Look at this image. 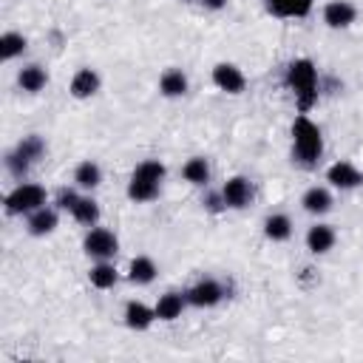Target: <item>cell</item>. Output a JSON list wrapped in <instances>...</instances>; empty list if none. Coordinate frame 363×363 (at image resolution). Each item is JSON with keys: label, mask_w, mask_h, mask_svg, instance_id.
Returning <instances> with one entry per match:
<instances>
[{"label": "cell", "mask_w": 363, "mask_h": 363, "mask_svg": "<svg viewBox=\"0 0 363 363\" xmlns=\"http://www.w3.org/2000/svg\"><path fill=\"white\" fill-rule=\"evenodd\" d=\"M292 153L303 167H312L323 153L320 128L309 116H298L295 125H292Z\"/></svg>", "instance_id": "1"}, {"label": "cell", "mask_w": 363, "mask_h": 363, "mask_svg": "<svg viewBox=\"0 0 363 363\" xmlns=\"http://www.w3.org/2000/svg\"><path fill=\"white\" fill-rule=\"evenodd\" d=\"M286 85L295 91L298 108L309 111L318 102V71H315L312 60H295L286 68Z\"/></svg>", "instance_id": "2"}, {"label": "cell", "mask_w": 363, "mask_h": 363, "mask_svg": "<svg viewBox=\"0 0 363 363\" xmlns=\"http://www.w3.org/2000/svg\"><path fill=\"white\" fill-rule=\"evenodd\" d=\"M162 179H164V164H162L159 159H145V162L133 170V176H130V182H128V196H130L133 201H150V199L159 196Z\"/></svg>", "instance_id": "3"}, {"label": "cell", "mask_w": 363, "mask_h": 363, "mask_svg": "<svg viewBox=\"0 0 363 363\" xmlns=\"http://www.w3.org/2000/svg\"><path fill=\"white\" fill-rule=\"evenodd\" d=\"M40 207H45V190L40 184H17L6 196V213H11V216L34 213Z\"/></svg>", "instance_id": "4"}, {"label": "cell", "mask_w": 363, "mask_h": 363, "mask_svg": "<svg viewBox=\"0 0 363 363\" xmlns=\"http://www.w3.org/2000/svg\"><path fill=\"white\" fill-rule=\"evenodd\" d=\"M82 247H85L88 255H94V258H99V261H108V258L116 255L119 241H116V235H113L111 230H105V227H94V230L85 235Z\"/></svg>", "instance_id": "5"}, {"label": "cell", "mask_w": 363, "mask_h": 363, "mask_svg": "<svg viewBox=\"0 0 363 363\" xmlns=\"http://www.w3.org/2000/svg\"><path fill=\"white\" fill-rule=\"evenodd\" d=\"M221 196H224V204H227V207L241 210V207H247L250 199H252V184H250V179H244V176H233V179L224 182Z\"/></svg>", "instance_id": "6"}, {"label": "cell", "mask_w": 363, "mask_h": 363, "mask_svg": "<svg viewBox=\"0 0 363 363\" xmlns=\"http://www.w3.org/2000/svg\"><path fill=\"white\" fill-rule=\"evenodd\" d=\"M184 298H187V303H193V306H213V303H218V301L224 298V289H221L218 281L204 278V281L193 284V286L184 292Z\"/></svg>", "instance_id": "7"}, {"label": "cell", "mask_w": 363, "mask_h": 363, "mask_svg": "<svg viewBox=\"0 0 363 363\" xmlns=\"http://www.w3.org/2000/svg\"><path fill=\"white\" fill-rule=\"evenodd\" d=\"M213 82H216L221 91H227V94H241L244 85H247L241 68H235L233 62H218V65L213 68Z\"/></svg>", "instance_id": "8"}, {"label": "cell", "mask_w": 363, "mask_h": 363, "mask_svg": "<svg viewBox=\"0 0 363 363\" xmlns=\"http://www.w3.org/2000/svg\"><path fill=\"white\" fill-rule=\"evenodd\" d=\"M354 6L349 3V0H329L326 3V9H323V20H326V26H332V28H346V26H352L354 23Z\"/></svg>", "instance_id": "9"}, {"label": "cell", "mask_w": 363, "mask_h": 363, "mask_svg": "<svg viewBox=\"0 0 363 363\" xmlns=\"http://www.w3.org/2000/svg\"><path fill=\"white\" fill-rule=\"evenodd\" d=\"M326 179H329L335 187H340V190H352V187H357V184L363 182L360 170H357L352 162H335V164L326 170Z\"/></svg>", "instance_id": "10"}, {"label": "cell", "mask_w": 363, "mask_h": 363, "mask_svg": "<svg viewBox=\"0 0 363 363\" xmlns=\"http://www.w3.org/2000/svg\"><path fill=\"white\" fill-rule=\"evenodd\" d=\"M332 244H335V230H332L329 224H315V227H309V233H306V247H309V252L323 255V252L332 250Z\"/></svg>", "instance_id": "11"}, {"label": "cell", "mask_w": 363, "mask_h": 363, "mask_svg": "<svg viewBox=\"0 0 363 363\" xmlns=\"http://www.w3.org/2000/svg\"><path fill=\"white\" fill-rule=\"evenodd\" d=\"M99 91V77H96V71L94 68H79L77 74H74V79H71V94L77 96V99H85V96H94Z\"/></svg>", "instance_id": "12"}, {"label": "cell", "mask_w": 363, "mask_h": 363, "mask_svg": "<svg viewBox=\"0 0 363 363\" xmlns=\"http://www.w3.org/2000/svg\"><path fill=\"white\" fill-rule=\"evenodd\" d=\"M309 9L312 0H267V11L275 17H303Z\"/></svg>", "instance_id": "13"}, {"label": "cell", "mask_w": 363, "mask_h": 363, "mask_svg": "<svg viewBox=\"0 0 363 363\" xmlns=\"http://www.w3.org/2000/svg\"><path fill=\"white\" fill-rule=\"evenodd\" d=\"M57 227V210L54 207H40L28 213V233L31 235H48Z\"/></svg>", "instance_id": "14"}, {"label": "cell", "mask_w": 363, "mask_h": 363, "mask_svg": "<svg viewBox=\"0 0 363 363\" xmlns=\"http://www.w3.org/2000/svg\"><path fill=\"white\" fill-rule=\"evenodd\" d=\"M153 318H156V309L145 306L142 301H130V303L125 306V323H128L130 329H147V326L153 323Z\"/></svg>", "instance_id": "15"}, {"label": "cell", "mask_w": 363, "mask_h": 363, "mask_svg": "<svg viewBox=\"0 0 363 363\" xmlns=\"http://www.w3.org/2000/svg\"><path fill=\"white\" fill-rule=\"evenodd\" d=\"M184 303H187V298H184L182 292H164V295L159 298V303H156V318H159V320H173V318L182 315Z\"/></svg>", "instance_id": "16"}, {"label": "cell", "mask_w": 363, "mask_h": 363, "mask_svg": "<svg viewBox=\"0 0 363 363\" xmlns=\"http://www.w3.org/2000/svg\"><path fill=\"white\" fill-rule=\"evenodd\" d=\"M17 82H20V88L23 91H28V94H37L45 82H48V74H45V68H40V65H26V68H20V74H17Z\"/></svg>", "instance_id": "17"}, {"label": "cell", "mask_w": 363, "mask_h": 363, "mask_svg": "<svg viewBox=\"0 0 363 363\" xmlns=\"http://www.w3.org/2000/svg\"><path fill=\"white\" fill-rule=\"evenodd\" d=\"M301 204H303V210H306V213L320 216V213H326V210L332 207V196H329V190H326V187H309V190L303 193Z\"/></svg>", "instance_id": "18"}, {"label": "cell", "mask_w": 363, "mask_h": 363, "mask_svg": "<svg viewBox=\"0 0 363 363\" xmlns=\"http://www.w3.org/2000/svg\"><path fill=\"white\" fill-rule=\"evenodd\" d=\"M264 235L269 241H286L292 235V221L284 216V213H272L267 221H264Z\"/></svg>", "instance_id": "19"}, {"label": "cell", "mask_w": 363, "mask_h": 363, "mask_svg": "<svg viewBox=\"0 0 363 363\" xmlns=\"http://www.w3.org/2000/svg\"><path fill=\"white\" fill-rule=\"evenodd\" d=\"M159 91H162L164 96H182V94L187 91V77H184L179 68H170V71L162 74V79H159Z\"/></svg>", "instance_id": "20"}, {"label": "cell", "mask_w": 363, "mask_h": 363, "mask_svg": "<svg viewBox=\"0 0 363 363\" xmlns=\"http://www.w3.org/2000/svg\"><path fill=\"white\" fill-rule=\"evenodd\" d=\"M74 182L79 184V187H85V190H94L99 182H102V170H99V164L96 162H79L77 164V170H74Z\"/></svg>", "instance_id": "21"}, {"label": "cell", "mask_w": 363, "mask_h": 363, "mask_svg": "<svg viewBox=\"0 0 363 363\" xmlns=\"http://www.w3.org/2000/svg\"><path fill=\"white\" fill-rule=\"evenodd\" d=\"M128 278H130L133 284H150V281L156 278V264H153L147 255H139V258L130 261V267H128Z\"/></svg>", "instance_id": "22"}, {"label": "cell", "mask_w": 363, "mask_h": 363, "mask_svg": "<svg viewBox=\"0 0 363 363\" xmlns=\"http://www.w3.org/2000/svg\"><path fill=\"white\" fill-rule=\"evenodd\" d=\"M182 176H184L190 184H207V179H210V164H207V159H201V156L187 159L184 167H182Z\"/></svg>", "instance_id": "23"}, {"label": "cell", "mask_w": 363, "mask_h": 363, "mask_svg": "<svg viewBox=\"0 0 363 363\" xmlns=\"http://www.w3.org/2000/svg\"><path fill=\"white\" fill-rule=\"evenodd\" d=\"M88 278H91V284L96 286V289H111L113 284H116V269H113V264H108V261H99V264H94L91 267V272H88Z\"/></svg>", "instance_id": "24"}, {"label": "cell", "mask_w": 363, "mask_h": 363, "mask_svg": "<svg viewBox=\"0 0 363 363\" xmlns=\"http://www.w3.org/2000/svg\"><path fill=\"white\" fill-rule=\"evenodd\" d=\"M23 51H26V37H23V34L6 31V34L0 37V57H3V60H14V57L23 54Z\"/></svg>", "instance_id": "25"}, {"label": "cell", "mask_w": 363, "mask_h": 363, "mask_svg": "<svg viewBox=\"0 0 363 363\" xmlns=\"http://www.w3.org/2000/svg\"><path fill=\"white\" fill-rule=\"evenodd\" d=\"M14 150H17V153H20V156H23V159L31 164V162H37V159L43 156L45 145H43V139H40L37 133H31V136H23V142H20Z\"/></svg>", "instance_id": "26"}, {"label": "cell", "mask_w": 363, "mask_h": 363, "mask_svg": "<svg viewBox=\"0 0 363 363\" xmlns=\"http://www.w3.org/2000/svg\"><path fill=\"white\" fill-rule=\"evenodd\" d=\"M71 216H74L79 224H94V221L99 218V207H96L94 199H82V196H79V201L74 204Z\"/></svg>", "instance_id": "27"}, {"label": "cell", "mask_w": 363, "mask_h": 363, "mask_svg": "<svg viewBox=\"0 0 363 363\" xmlns=\"http://www.w3.org/2000/svg\"><path fill=\"white\" fill-rule=\"evenodd\" d=\"M77 201H79V196H77L74 190H68V187H62V190L57 193V204H60L62 210H68V213L74 210V204H77Z\"/></svg>", "instance_id": "28"}, {"label": "cell", "mask_w": 363, "mask_h": 363, "mask_svg": "<svg viewBox=\"0 0 363 363\" xmlns=\"http://www.w3.org/2000/svg\"><path fill=\"white\" fill-rule=\"evenodd\" d=\"M204 207H207L210 213H218V210H224L227 204H224V196H221V193H207V196H204Z\"/></svg>", "instance_id": "29"}, {"label": "cell", "mask_w": 363, "mask_h": 363, "mask_svg": "<svg viewBox=\"0 0 363 363\" xmlns=\"http://www.w3.org/2000/svg\"><path fill=\"white\" fill-rule=\"evenodd\" d=\"M204 9H213V11H218V9H224L227 6V0H199Z\"/></svg>", "instance_id": "30"}]
</instances>
